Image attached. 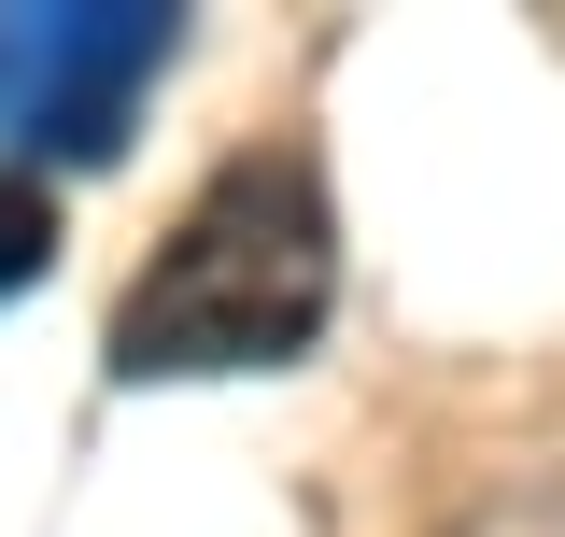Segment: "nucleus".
<instances>
[{
  "label": "nucleus",
  "instance_id": "obj_2",
  "mask_svg": "<svg viewBox=\"0 0 565 537\" xmlns=\"http://www.w3.org/2000/svg\"><path fill=\"white\" fill-rule=\"evenodd\" d=\"M170 57V14L156 0H99V14H57L43 43V85H29V156H114L141 114V71Z\"/></svg>",
  "mask_w": 565,
  "mask_h": 537
},
{
  "label": "nucleus",
  "instance_id": "obj_3",
  "mask_svg": "<svg viewBox=\"0 0 565 537\" xmlns=\"http://www.w3.org/2000/svg\"><path fill=\"white\" fill-rule=\"evenodd\" d=\"M43 255H57V185H43V170H14V185H0V297H14Z\"/></svg>",
  "mask_w": 565,
  "mask_h": 537
},
{
  "label": "nucleus",
  "instance_id": "obj_1",
  "mask_svg": "<svg viewBox=\"0 0 565 537\" xmlns=\"http://www.w3.org/2000/svg\"><path fill=\"white\" fill-rule=\"evenodd\" d=\"M340 312V212L297 141L226 156L199 199L170 212V241L114 297V382H241L297 368Z\"/></svg>",
  "mask_w": 565,
  "mask_h": 537
}]
</instances>
